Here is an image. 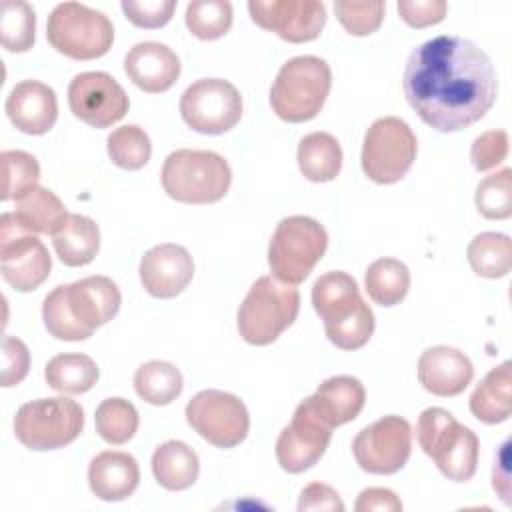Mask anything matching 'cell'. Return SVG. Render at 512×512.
<instances>
[{
    "label": "cell",
    "instance_id": "cell-34",
    "mask_svg": "<svg viewBox=\"0 0 512 512\" xmlns=\"http://www.w3.org/2000/svg\"><path fill=\"white\" fill-rule=\"evenodd\" d=\"M94 422H96V432L104 442L112 446H120V444H126L130 438H134L140 418L132 402L124 398H106L96 408Z\"/></svg>",
    "mask_w": 512,
    "mask_h": 512
},
{
    "label": "cell",
    "instance_id": "cell-7",
    "mask_svg": "<svg viewBox=\"0 0 512 512\" xmlns=\"http://www.w3.org/2000/svg\"><path fill=\"white\" fill-rule=\"evenodd\" d=\"M328 248L324 226L310 216L282 218L268 246L272 276L284 284L304 282Z\"/></svg>",
    "mask_w": 512,
    "mask_h": 512
},
{
    "label": "cell",
    "instance_id": "cell-40",
    "mask_svg": "<svg viewBox=\"0 0 512 512\" xmlns=\"http://www.w3.org/2000/svg\"><path fill=\"white\" fill-rule=\"evenodd\" d=\"M42 320L46 330L58 338V340H66V342H78V340H86L92 334L88 330H84L76 318L72 316L66 296H64V284L56 286L52 292H48V296L44 298L42 304Z\"/></svg>",
    "mask_w": 512,
    "mask_h": 512
},
{
    "label": "cell",
    "instance_id": "cell-2",
    "mask_svg": "<svg viewBox=\"0 0 512 512\" xmlns=\"http://www.w3.org/2000/svg\"><path fill=\"white\" fill-rule=\"evenodd\" d=\"M312 306L336 348L358 350L370 340L374 312L362 300L360 288L350 274L342 270L322 274L312 286Z\"/></svg>",
    "mask_w": 512,
    "mask_h": 512
},
{
    "label": "cell",
    "instance_id": "cell-24",
    "mask_svg": "<svg viewBox=\"0 0 512 512\" xmlns=\"http://www.w3.org/2000/svg\"><path fill=\"white\" fill-rule=\"evenodd\" d=\"M316 408L332 428L354 420L366 402V390L354 376H332L324 380L312 394Z\"/></svg>",
    "mask_w": 512,
    "mask_h": 512
},
{
    "label": "cell",
    "instance_id": "cell-9",
    "mask_svg": "<svg viewBox=\"0 0 512 512\" xmlns=\"http://www.w3.org/2000/svg\"><path fill=\"white\" fill-rule=\"evenodd\" d=\"M84 428V410L76 400L38 398L18 408L14 434L28 450H56L74 442Z\"/></svg>",
    "mask_w": 512,
    "mask_h": 512
},
{
    "label": "cell",
    "instance_id": "cell-44",
    "mask_svg": "<svg viewBox=\"0 0 512 512\" xmlns=\"http://www.w3.org/2000/svg\"><path fill=\"white\" fill-rule=\"evenodd\" d=\"M30 368L28 346L16 336H4L2 342V386L10 388L20 384Z\"/></svg>",
    "mask_w": 512,
    "mask_h": 512
},
{
    "label": "cell",
    "instance_id": "cell-28",
    "mask_svg": "<svg viewBox=\"0 0 512 512\" xmlns=\"http://www.w3.org/2000/svg\"><path fill=\"white\" fill-rule=\"evenodd\" d=\"M14 216L30 232L54 236L66 222L68 212L62 200L52 190L44 186H34L16 200Z\"/></svg>",
    "mask_w": 512,
    "mask_h": 512
},
{
    "label": "cell",
    "instance_id": "cell-43",
    "mask_svg": "<svg viewBox=\"0 0 512 512\" xmlns=\"http://www.w3.org/2000/svg\"><path fill=\"white\" fill-rule=\"evenodd\" d=\"M176 10L174 0H124L122 12L126 18L140 28H162L170 22Z\"/></svg>",
    "mask_w": 512,
    "mask_h": 512
},
{
    "label": "cell",
    "instance_id": "cell-41",
    "mask_svg": "<svg viewBox=\"0 0 512 512\" xmlns=\"http://www.w3.org/2000/svg\"><path fill=\"white\" fill-rule=\"evenodd\" d=\"M384 2H334V12L344 30L352 36H368L376 32L384 20Z\"/></svg>",
    "mask_w": 512,
    "mask_h": 512
},
{
    "label": "cell",
    "instance_id": "cell-1",
    "mask_svg": "<svg viewBox=\"0 0 512 512\" xmlns=\"http://www.w3.org/2000/svg\"><path fill=\"white\" fill-rule=\"evenodd\" d=\"M404 96L424 124L438 132L472 126L494 106L496 72L472 40L436 36L412 50L404 68Z\"/></svg>",
    "mask_w": 512,
    "mask_h": 512
},
{
    "label": "cell",
    "instance_id": "cell-29",
    "mask_svg": "<svg viewBox=\"0 0 512 512\" xmlns=\"http://www.w3.org/2000/svg\"><path fill=\"white\" fill-rule=\"evenodd\" d=\"M298 168L310 182H330L340 174L342 148L328 132H310L298 144Z\"/></svg>",
    "mask_w": 512,
    "mask_h": 512
},
{
    "label": "cell",
    "instance_id": "cell-22",
    "mask_svg": "<svg viewBox=\"0 0 512 512\" xmlns=\"http://www.w3.org/2000/svg\"><path fill=\"white\" fill-rule=\"evenodd\" d=\"M126 76L144 92L160 94L174 86L180 76V58L160 42H138L124 58Z\"/></svg>",
    "mask_w": 512,
    "mask_h": 512
},
{
    "label": "cell",
    "instance_id": "cell-33",
    "mask_svg": "<svg viewBox=\"0 0 512 512\" xmlns=\"http://www.w3.org/2000/svg\"><path fill=\"white\" fill-rule=\"evenodd\" d=\"M470 268L482 278H502L512 268V240L500 232H482L466 250Z\"/></svg>",
    "mask_w": 512,
    "mask_h": 512
},
{
    "label": "cell",
    "instance_id": "cell-6",
    "mask_svg": "<svg viewBox=\"0 0 512 512\" xmlns=\"http://www.w3.org/2000/svg\"><path fill=\"white\" fill-rule=\"evenodd\" d=\"M300 294L294 286L260 276L238 308V332L252 346L272 344L298 316Z\"/></svg>",
    "mask_w": 512,
    "mask_h": 512
},
{
    "label": "cell",
    "instance_id": "cell-16",
    "mask_svg": "<svg viewBox=\"0 0 512 512\" xmlns=\"http://www.w3.org/2000/svg\"><path fill=\"white\" fill-rule=\"evenodd\" d=\"M68 106L92 128H108L122 120L130 100L124 88L106 72L76 74L68 86Z\"/></svg>",
    "mask_w": 512,
    "mask_h": 512
},
{
    "label": "cell",
    "instance_id": "cell-5",
    "mask_svg": "<svg viewBox=\"0 0 512 512\" xmlns=\"http://www.w3.org/2000/svg\"><path fill=\"white\" fill-rule=\"evenodd\" d=\"M332 86V72L318 56H296L282 64L270 88V106L284 122H308L322 110Z\"/></svg>",
    "mask_w": 512,
    "mask_h": 512
},
{
    "label": "cell",
    "instance_id": "cell-45",
    "mask_svg": "<svg viewBox=\"0 0 512 512\" xmlns=\"http://www.w3.org/2000/svg\"><path fill=\"white\" fill-rule=\"evenodd\" d=\"M448 4L444 0H400L398 14L412 28L434 26L444 20Z\"/></svg>",
    "mask_w": 512,
    "mask_h": 512
},
{
    "label": "cell",
    "instance_id": "cell-42",
    "mask_svg": "<svg viewBox=\"0 0 512 512\" xmlns=\"http://www.w3.org/2000/svg\"><path fill=\"white\" fill-rule=\"evenodd\" d=\"M508 156V134L504 130H488L474 138L470 160L478 172L496 168Z\"/></svg>",
    "mask_w": 512,
    "mask_h": 512
},
{
    "label": "cell",
    "instance_id": "cell-11",
    "mask_svg": "<svg viewBox=\"0 0 512 512\" xmlns=\"http://www.w3.org/2000/svg\"><path fill=\"white\" fill-rule=\"evenodd\" d=\"M52 258L38 236L26 230L14 216H0V272L2 278L18 292L36 290L48 276Z\"/></svg>",
    "mask_w": 512,
    "mask_h": 512
},
{
    "label": "cell",
    "instance_id": "cell-8",
    "mask_svg": "<svg viewBox=\"0 0 512 512\" xmlns=\"http://www.w3.org/2000/svg\"><path fill=\"white\" fill-rule=\"evenodd\" d=\"M46 38L56 52L72 60H94L112 48L114 26L100 10L62 2L48 16Z\"/></svg>",
    "mask_w": 512,
    "mask_h": 512
},
{
    "label": "cell",
    "instance_id": "cell-21",
    "mask_svg": "<svg viewBox=\"0 0 512 512\" xmlns=\"http://www.w3.org/2000/svg\"><path fill=\"white\" fill-rule=\"evenodd\" d=\"M6 114L20 132L40 136L56 124L58 100L48 84L22 80L6 98Z\"/></svg>",
    "mask_w": 512,
    "mask_h": 512
},
{
    "label": "cell",
    "instance_id": "cell-25",
    "mask_svg": "<svg viewBox=\"0 0 512 512\" xmlns=\"http://www.w3.org/2000/svg\"><path fill=\"white\" fill-rule=\"evenodd\" d=\"M52 246L62 264L70 268L90 264L100 250L98 224L82 214H68L66 222L52 236Z\"/></svg>",
    "mask_w": 512,
    "mask_h": 512
},
{
    "label": "cell",
    "instance_id": "cell-20",
    "mask_svg": "<svg viewBox=\"0 0 512 512\" xmlns=\"http://www.w3.org/2000/svg\"><path fill=\"white\" fill-rule=\"evenodd\" d=\"M474 378L470 358L452 346H432L418 358V380L434 396H458Z\"/></svg>",
    "mask_w": 512,
    "mask_h": 512
},
{
    "label": "cell",
    "instance_id": "cell-10",
    "mask_svg": "<svg viewBox=\"0 0 512 512\" xmlns=\"http://www.w3.org/2000/svg\"><path fill=\"white\" fill-rule=\"evenodd\" d=\"M416 152L412 128L396 116H384L374 120L364 134L362 170L376 184H394L412 168Z\"/></svg>",
    "mask_w": 512,
    "mask_h": 512
},
{
    "label": "cell",
    "instance_id": "cell-15",
    "mask_svg": "<svg viewBox=\"0 0 512 512\" xmlns=\"http://www.w3.org/2000/svg\"><path fill=\"white\" fill-rule=\"evenodd\" d=\"M412 452V428L400 416H384L362 428L354 442L352 454L356 464L370 474H394L408 462Z\"/></svg>",
    "mask_w": 512,
    "mask_h": 512
},
{
    "label": "cell",
    "instance_id": "cell-27",
    "mask_svg": "<svg viewBox=\"0 0 512 512\" xmlns=\"http://www.w3.org/2000/svg\"><path fill=\"white\" fill-rule=\"evenodd\" d=\"M198 472L200 462L196 452L180 440H168L152 454V474L156 482L170 492L190 488L198 480Z\"/></svg>",
    "mask_w": 512,
    "mask_h": 512
},
{
    "label": "cell",
    "instance_id": "cell-4",
    "mask_svg": "<svg viewBox=\"0 0 512 512\" xmlns=\"http://www.w3.org/2000/svg\"><path fill=\"white\" fill-rule=\"evenodd\" d=\"M160 180L164 192L176 202L212 204L226 196L232 170L218 152L182 148L168 154Z\"/></svg>",
    "mask_w": 512,
    "mask_h": 512
},
{
    "label": "cell",
    "instance_id": "cell-36",
    "mask_svg": "<svg viewBox=\"0 0 512 512\" xmlns=\"http://www.w3.org/2000/svg\"><path fill=\"white\" fill-rule=\"evenodd\" d=\"M106 148L110 160L122 170H140L146 166L152 154L148 134L136 124H126L112 130L106 140Z\"/></svg>",
    "mask_w": 512,
    "mask_h": 512
},
{
    "label": "cell",
    "instance_id": "cell-19",
    "mask_svg": "<svg viewBox=\"0 0 512 512\" xmlns=\"http://www.w3.org/2000/svg\"><path fill=\"white\" fill-rule=\"evenodd\" d=\"M64 296L76 322L90 334L110 322L122 304L120 290L108 276H88L64 284Z\"/></svg>",
    "mask_w": 512,
    "mask_h": 512
},
{
    "label": "cell",
    "instance_id": "cell-23",
    "mask_svg": "<svg viewBox=\"0 0 512 512\" xmlns=\"http://www.w3.org/2000/svg\"><path fill=\"white\" fill-rule=\"evenodd\" d=\"M140 482V468L132 454L106 450L92 458L88 466V484L96 498L120 502L134 494Z\"/></svg>",
    "mask_w": 512,
    "mask_h": 512
},
{
    "label": "cell",
    "instance_id": "cell-35",
    "mask_svg": "<svg viewBox=\"0 0 512 512\" xmlns=\"http://www.w3.org/2000/svg\"><path fill=\"white\" fill-rule=\"evenodd\" d=\"M36 32V14L28 2L2 0L0 4V38L8 52L20 54L32 48Z\"/></svg>",
    "mask_w": 512,
    "mask_h": 512
},
{
    "label": "cell",
    "instance_id": "cell-18",
    "mask_svg": "<svg viewBox=\"0 0 512 512\" xmlns=\"http://www.w3.org/2000/svg\"><path fill=\"white\" fill-rule=\"evenodd\" d=\"M140 282L154 298H174L192 282L194 260L190 252L172 242L152 246L140 260Z\"/></svg>",
    "mask_w": 512,
    "mask_h": 512
},
{
    "label": "cell",
    "instance_id": "cell-39",
    "mask_svg": "<svg viewBox=\"0 0 512 512\" xmlns=\"http://www.w3.org/2000/svg\"><path fill=\"white\" fill-rule=\"evenodd\" d=\"M476 208L484 218L506 220L512 216V170L502 168L486 176L474 196Z\"/></svg>",
    "mask_w": 512,
    "mask_h": 512
},
{
    "label": "cell",
    "instance_id": "cell-37",
    "mask_svg": "<svg viewBox=\"0 0 512 512\" xmlns=\"http://www.w3.org/2000/svg\"><path fill=\"white\" fill-rule=\"evenodd\" d=\"M184 18L196 38L216 40L232 26V4L228 0H194L188 4Z\"/></svg>",
    "mask_w": 512,
    "mask_h": 512
},
{
    "label": "cell",
    "instance_id": "cell-38",
    "mask_svg": "<svg viewBox=\"0 0 512 512\" xmlns=\"http://www.w3.org/2000/svg\"><path fill=\"white\" fill-rule=\"evenodd\" d=\"M2 160V202L6 200H18L24 196L28 190L38 186L40 178V164L38 160L24 152V150H4L0 154Z\"/></svg>",
    "mask_w": 512,
    "mask_h": 512
},
{
    "label": "cell",
    "instance_id": "cell-26",
    "mask_svg": "<svg viewBox=\"0 0 512 512\" xmlns=\"http://www.w3.org/2000/svg\"><path fill=\"white\" fill-rule=\"evenodd\" d=\"M510 362L492 368L470 396V412L484 424H500L512 412Z\"/></svg>",
    "mask_w": 512,
    "mask_h": 512
},
{
    "label": "cell",
    "instance_id": "cell-14",
    "mask_svg": "<svg viewBox=\"0 0 512 512\" xmlns=\"http://www.w3.org/2000/svg\"><path fill=\"white\" fill-rule=\"evenodd\" d=\"M330 438V422L320 414L314 398L308 396L296 406L292 422L280 432L276 440V460L284 472L300 474L324 456Z\"/></svg>",
    "mask_w": 512,
    "mask_h": 512
},
{
    "label": "cell",
    "instance_id": "cell-13",
    "mask_svg": "<svg viewBox=\"0 0 512 512\" xmlns=\"http://www.w3.org/2000/svg\"><path fill=\"white\" fill-rule=\"evenodd\" d=\"M186 420L198 436L216 448H234L250 428L244 402L222 390H202L186 404Z\"/></svg>",
    "mask_w": 512,
    "mask_h": 512
},
{
    "label": "cell",
    "instance_id": "cell-47",
    "mask_svg": "<svg viewBox=\"0 0 512 512\" xmlns=\"http://www.w3.org/2000/svg\"><path fill=\"white\" fill-rule=\"evenodd\" d=\"M356 512H400L402 502L388 488H366L356 500Z\"/></svg>",
    "mask_w": 512,
    "mask_h": 512
},
{
    "label": "cell",
    "instance_id": "cell-32",
    "mask_svg": "<svg viewBox=\"0 0 512 512\" xmlns=\"http://www.w3.org/2000/svg\"><path fill=\"white\" fill-rule=\"evenodd\" d=\"M182 372L164 360H150L134 372L136 394L154 406H166L182 392Z\"/></svg>",
    "mask_w": 512,
    "mask_h": 512
},
{
    "label": "cell",
    "instance_id": "cell-12",
    "mask_svg": "<svg viewBox=\"0 0 512 512\" xmlns=\"http://www.w3.org/2000/svg\"><path fill=\"white\" fill-rule=\"evenodd\" d=\"M180 114L200 134H224L242 118V96L228 80L202 78L184 90Z\"/></svg>",
    "mask_w": 512,
    "mask_h": 512
},
{
    "label": "cell",
    "instance_id": "cell-17",
    "mask_svg": "<svg viewBox=\"0 0 512 512\" xmlns=\"http://www.w3.org/2000/svg\"><path fill=\"white\" fill-rule=\"evenodd\" d=\"M248 12L260 28L292 44L316 40L326 24V6L318 0H250Z\"/></svg>",
    "mask_w": 512,
    "mask_h": 512
},
{
    "label": "cell",
    "instance_id": "cell-31",
    "mask_svg": "<svg viewBox=\"0 0 512 512\" xmlns=\"http://www.w3.org/2000/svg\"><path fill=\"white\" fill-rule=\"evenodd\" d=\"M364 288L372 302L380 306H396L408 294L410 270L396 258H378L366 268Z\"/></svg>",
    "mask_w": 512,
    "mask_h": 512
},
{
    "label": "cell",
    "instance_id": "cell-46",
    "mask_svg": "<svg viewBox=\"0 0 512 512\" xmlns=\"http://www.w3.org/2000/svg\"><path fill=\"white\" fill-rule=\"evenodd\" d=\"M298 510L308 512V510H330V512H342L344 502L340 500L338 492L322 482H312L308 484L298 500Z\"/></svg>",
    "mask_w": 512,
    "mask_h": 512
},
{
    "label": "cell",
    "instance_id": "cell-3",
    "mask_svg": "<svg viewBox=\"0 0 512 512\" xmlns=\"http://www.w3.org/2000/svg\"><path fill=\"white\" fill-rule=\"evenodd\" d=\"M416 438L426 456L452 482H468L476 474L480 442L478 436L462 426L440 406L426 408L418 416Z\"/></svg>",
    "mask_w": 512,
    "mask_h": 512
},
{
    "label": "cell",
    "instance_id": "cell-30",
    "mask_svg": "<svg viewBox=\"0 0 512 512\" xmlns=\"http://www.w3.org/2000/svg\"><path fill=\"white\" fill-rule=\"evenodd\" d=\"M46 384L62 394H84L98 382L96 362L80 352L56 354L44 368Z\"/></svg>",
    "mask_w": 512,
    "mask_h": 512
},
{
    "label": "cell",
    "instance_id": "cell-48",
    "mask_svg": "<svg viewBox=\"0 0 512 512\" xmlns=\"http://www.w3.org/2000/svg\"><path fill=\"white\" fill-rule=\"evenodd\" d=\"M492 486L494 490H498L502 502L508 506L510 504V482H508V440L500 446L498 458L494 462V470H492Z\"/></svg>",
    "mask_w": 512,
    "mask_h": 512
}]
</instances>
